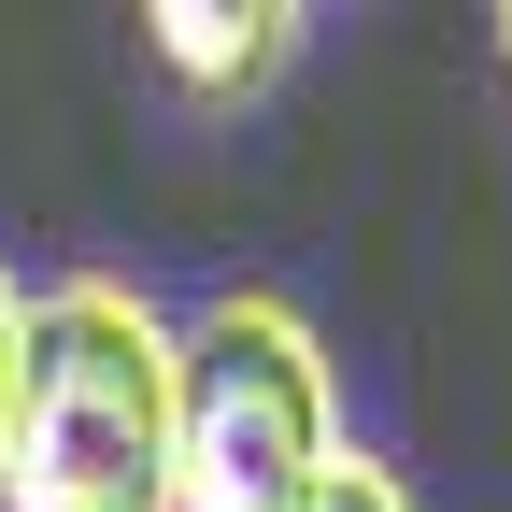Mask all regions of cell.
<instances>
[{
	"mask_svg": "<svg viewBox=\"0 0 512 512\" xmlns=\"http://www.w3.org/2000/svg\"><path fill=\"white\" fill-rule=\"evenodd\" d=\"M328 456V356L285 299L228 285L200 328H171V512H299Z\"/></svg>",
	"mask_w": 512,
	"mask_h": 512,
	"instance_id": "obj_2",
	"label": "cell"
},
{
	"mask_svg": "<svg viewBox=\"0 0 512 512\" xmlns=\"http://www.w3.org/2000/svg\"><path fill=\"white\" fill-rule=\"evenodd\" d=\"M299 512H413V484L384 470V456H328V470H313V498H299Z\"/></svg>",
	"mask_w": 512,
	"mask_h": 512,
	"instance_id": "obj_4",
	"label": "cell"
},
{
	"mask_svg": "<svg viewBox=\"0 0 512 512\" xmlns=\"http://www.w3.org/2000/svg\"><path fill=\"white\" fill-rule=\"evenodd\" d=\"M143 43L200 114H242L299 57V0H143Z\"/></svg>",
	"mask_w": 512,
	"mask_h": 512,
	"instance_id": "obj_3",
	"label": "cell"
},
{
	"mask_svg": "<svg viewBox=\"0 0 512 512\" xmlns=\"http://www.w3.org/2000/svg\"><path fill=\"white\" fill-rule=\"evenodd\" d=\"M498 57H512V0H498Z\"/></svg>",
	"mask_w": 512,
	"mask_h": 512,
	"instance_id": "obj_6",
	"label": "cell"
},
{
	"mask_svg": "<svg viewBox=\"0 0 512 512\" xmlns=\"http://www.w3.org/2000/svg\"><path fill=\"white\" fill-rule=\"evenodd\" d=\"M15 370H29V299L0 285V413H15Z\"/></svg>",
	"mask_w": 512,
	"mask_h": 512,
	"instance_id": "obj_5",
	"label": "cell"
},
{
	"mask_svg": "<svg viewBox=\"0 0 512 512\" xmlns=\"http://www.w3.org/2000/svg\"><path fill=\"white\" fill-rule=\"evenodd\" d=\"M15 512H171V313L114 271L29 299V370L0 413Z\"/></svg>",
	"mask_w": 512,
	"mask_h": 512,
	"instance_id": "obj_1",
	"label": "cell"
}]
</instances>
